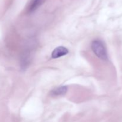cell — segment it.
<instances>
[{"label":"cell","instance_id":"7a4b0ae2","mask_svg":"<svg viewBox=\"0 0 122 122\" xmlns=\"http://www.w3.org/2000/svg\"><path fill=\"white\" fill-rule=\"evenodd\" d=\"M69 53V50L64 46H58L52 52V58H58L66 56Z\"/></svg>","mask_w":122,"mask_h":122},{"label":"cell","instance_id":"6da1fadb","mask_svg":"<svg viewBox=\"0 0 122 122\" xmlns=\"http://www.w3.org/2000/svg\"><path fill=\"white\" fill-rule=\"evenodd\" d=\"M92 50L94 53L100 59L102 60H107L108 55L106 46L103 42L100 40H95L92 42L91 45Z\"/></svg>","mask_w":122,"mask_h":122},{"label":"cell","instance_id":"277c9868","mask_svg":"<svg viewBox=\"0 0 122 122\" xmlns=\"http://www.w3.org/2000/svg\"><path fill=\"white\" fill-rule=\"evenodd\" d=\"M42 1L43 0H32L28 6L27 11L29 13H32L35 11L42 4Z\"/></svg>","mask_w":122,"mask_h":122},{"label":"cell","instance_id":"3957f363","mask_svg":"<svg viewBox=\"0 0 122 122\" xmlns=\"http://www.w3.org/2000/svg\"><path fill=\"white\" fill-rule=\"evenodd\" d=\"M68 88L67 86H63L58 87L51 91V96H60V95H64L67 92Z\"/></svg>","mask_w":122,"mask_h":122}]
</instances>
